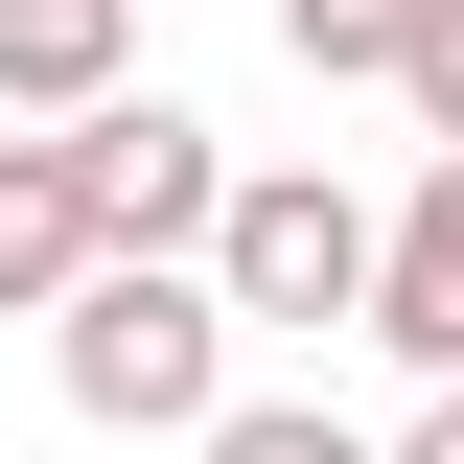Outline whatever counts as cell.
Wrapping results in <instances>:
<instances>
[{
    "label": "cell",
    "instance_id": "obj_7",
    "mask_svg": "<svg viewBox=\"0 0 464 464\" xmlns=\"http://www.w3.org/2000/svg\"><path fill=\"white\" fill-rule=\"evenodd\" d=\"M418 24H441V0H279V47L325 70V93H395V70H418Z\"/></svg>",
    "mask_w": 464,
    "mask_h": 464
},
{
    "label": "cell",
    "instance_id": "obj_6",
    "mask_svg": "<svg viewBox=\"0 0 464 464\" xmlns=\"http://www.w3.org/2000/svg\"><path fill=\"white\" fill-rule=\"evenodd\" d=\"M93 256L116 232H93V186H70V140H0V325H47Z\"/></svg>",
    "mask_w": 464,
    "mask_h": 464
},
{
    "label": "cell",
    "instance_id": "obj_9",
    "mask_svg": "<svg viewBox=\"0 0 464 464\" xmlns=\"http://www.w3.org/2000/svg\"><path fill=\"white\" fill-rule=\"evenodd\" d=\"M395 116H418V163H464V0L418 24V70H395Z\"/></svg>",
    "mask_w": 464,
    "mask_h": 464
},
{
    "label": "cell",
    "instance_id": "obj_5",
    "mask_svg": "<svg viewBox=\"0 0 464 464\" xmlns=\"http://www.w3.org/2000/svg\"><path fill=\"white\" fill-rule=\"evenodd\" d=\"M116 47H140V0H0V116H24V140L116 116Z\"/></svg>",
    "mask_w": 464,
    "mask_h": 464
},
{
    "label": "cell",
    "instance_id": "obj_3",
    "mask_svg": "<svg viewBox=\"0 0 464 464\" xmlns=\"http://www.w3.org/2000/svg\"><path fill=\"white\" fill-rule=\"evenodd\" d=\"M70 186H93V232H116V256H209L232 140H209L186 93H116V116H70Z\"/></svg>",
    "mask_w": 464,
    "mask_h": 464
},
{
    "label": "cell",
    "instance_id": "obj_4",
    "mask_svg": "<svg viewBox=\"0 0 464 464\" xmlns=\"http://www.w3.org/2000/svg\"><path fill=\"white\" fill-rule=\"evenodd\" d=\"M372 348H395L418 395L464 372V163H418V186H395V232H372Z\"/></svg>",
    "mask_w": 464,
    "mask_h": 464
},
{
    "label": "cell",
    "instance_id": "obj_8",
    "mask_svg": "<svg viewBox=\"0 0 464 464\" xmlns=\"http://www.w3.org/2000/svg\"><path fill=\"white\" fill-rule=\"evenodd\" d=\"M186 464H395V441H348L325 395H232V418H209V441H186Z\"/></svg>",
    "mask_w": 464,
    "mask_h": 464
},
{
    "label": "cell",
    "instance_id": "obj_10",
    "mask_svg": "<svg viewBox=\"0 0 464 464\" xmlns=\"http://www.w3.org/2000/svg\"><path fill=\"white\" fill-rule=\"evenodd\" d=\"M395 464H464V372H441V395H418V418H395Z\"/></svg>",
    "mask_w": 464,
    "mask_h": 464
},
{
    "label": "cell",
    "instance_id": "obj_1",
    "mask_svg": "<svg viewBox=\"0 0 464 464\" xmlns=\"http://www.w3.org/2000/svg\"><path fill=\"white\" fill-rule=\"evenodd\" d=\"M47 395L93 418V441H209V418H232V302H209V256H93V279L47 302Z\"/></svg>",
    "mask_w": 464,
    "mask_h": 464
},
{
    "label": "cell",
    "instance_id": "obj_2",
    "mask_svg": "<svg viewBox=\"0 0 464 464\" xmlns=\"http://www.w3.org/2000/svg\"><path fill=\"white\" fill-rule=\"evenodd\" d=\"M372 186H325V163H232V209H209V302L232 325H372Z\"/></svg>",
    "mask_w": 464,
    "mask_h": 464
}]
</instances>
